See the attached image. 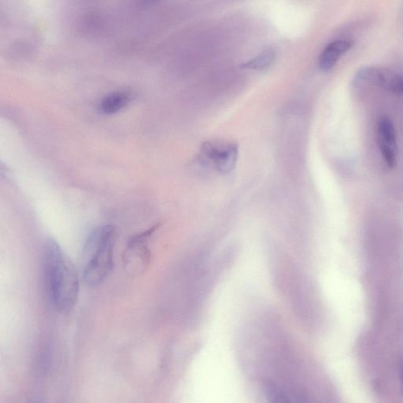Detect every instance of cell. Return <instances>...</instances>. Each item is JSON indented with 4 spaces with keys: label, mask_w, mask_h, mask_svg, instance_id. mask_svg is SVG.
<instances>
[{
    "label": "cell",
    "mask_w": 403,
    "mask_h": 403,
    "mask_svg": "<svg viewBox=\"0 0 403 403\" xmlns=\"http://www.w3.org/2000/svg\"><path fill=\"white\" fill-rule=\"evenodd\" d=\"M43 270L50 306L60 313L71 311L79 296V274L66 252L53 240L47 241L44 247Z\"/></svg>",
    "instance_id": "6da1fadb"
},
{
    "label": "cell",
    "mask_w": 403,
    "mask_h": 403,
    "mask_svg": "<svg viewBox=\"0 0 403 403\" xmlns=\"http://www.w3.org/2000/svg\"><path fill=\"white\" fill-rule=\"evenodd\" d=\"M116 240V230L112 226L95 228L88 236L81 265L82 278L88 286H99L111 274Z\"/></svg>",
    "instance_id": "7a4b0ae2"
},
{
    "label": "cell",
    "mask_w": 403,
    "mask_h": 403,
    "mask_svg": "<svg viewBox=\"0 0 403 403\" xmlns=\"http://www.w3.org/2000/svg\"><path fill=\"white\" fill-rule=\"evenodd\" d=\"M238 145L224 140H210L202 146L200 158L208 168L227 175L235 168L238 158Z\"/></svg>",
    "instance_id": "3957f363"
},
{
    "label": "cell",
    "mask_w": 403,
    "mask_h": 403,
    "mask_svg": "<svg viewBox=\"0 0 403 403\" xmlns=\"http://www.w3.org/2000/svg\"><path fill=\"white\" fill-rule=\"evenodd\" d=\"M157 227L138 234L130 240L124 254V266L128 273L131 276L142 274L148 268L151 253L149 240L156 232Z\"/></svg>",
    "instance_id": "277c9868"
},
{
    "label": "cell",
    "mask_w": 403,
    "mask_h": 403,
    "mask_svg": "<svg viewBox=\"0 0 403 403\" xmlns=\"http://www.w3.org/2000/svg\"><path fill=\"white\" fill-rule=\"evenodd\" d=\"M355 81L403 95V74L383 68L367 67L358 71Z\"/></svg>",
    "instance_id": "5b68a950"
},
{
    "label": "cell",
    "mask_w": 403,
    "mask_h": 403,
    "mask_svg": "<svg viewBox=\"0 0 403 403\" xmlns=\"http://www.w3.org/2000/svg\"><path fill=\"white\" fill-rule=\"evenodd\" d=\"M377 140L381 156L389 168H393L397 161V132L392 121L388 117L381 118L377 123Z\"/></svg>",
    "instance_id": "8992f818"
},
{
    "label": "cell",
    "mask_w": 403,
    "mask_h": 403,
    "mask_svg": "<svg viewBox=\"0 0 403 403\" xmlns=\"http://www.w3.org/2000/svg\"><path fill=\"white\" fill-rule=\"evenodd\" d=\"M353 43L354 42L349 39H339L329 43L319 57V68L323 71H328L353 48Z\"/></svg>",
    "instance_id": "52a82bcc"
},
{
    "label": "cell",
    "mask_w": 403,
    "mask_h": 403,
    "mask_svg": "<svg viewBox=\"0 0 403 403\" xmlns=\"http://www.w3.org/2000/svg\"><path fill=\"white\" fill-rule=\"evenodd\" d=\"M129 101V94L123 92L114 93L102 100L100 106V110L105 114H113L123 108Z\"/></svg>",
    "instance_id": "ba28073f"
},
{
    "label": "cell",
    "mask_w": 403,
    "mask_h": 403,
    "mask_svg": "<svg viewBox=\"0 0 403 403\" xmlns=\"http://www.w3.org/2000/svg\"><path fill=\"white\" fill-rule=\"evenodd\" d=\"M274 60V53L271 50H266L254 59L243 65V67L254 70H264L270 67Z\"/></svg>",
    "instance_id": "9c48e42d"
},
{
    "label": "cell",
    "mask_w": 403,
    "mask_h": 403,
    "mask_svg": "<svg viewBox=\"0 0 403 403\" xmlns=\"http://www.w3.org/2000/svg\"><path fill=\"white\" fill-rule=\"evenodd\" d=\"M400 375H401V381H402V385H403V364H402V368H401Z\"/></svg>",
    "instance_id": "30bf717a"
}]
</instances>
